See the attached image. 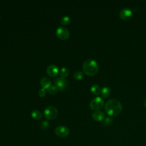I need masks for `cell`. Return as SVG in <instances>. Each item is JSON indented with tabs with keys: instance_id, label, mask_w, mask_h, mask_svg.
Listing matches in <instances>:
<instances>
[{
	"instance_id": "d6986e66",
	"label": "cell",
	"mask_w": 146,
	"mask_h": 146,
	"mask_svg": "<svg viewBox=\"0 0 146 146\" xmlns=\"http://www.w3.org/2000/svg\"><path fill=\"white\" fill-rule=\"evenodd\" d=\"M84 75V74L82 71H76L74 74V77L75 79H77V80H80L83 78Z\"/></svg>"
},
{
	"instance_id": "44dd1931",
	"label": "cell",
	"mask_w": 146,
	"mask_h": 146,
	"mask_svg": "<svg viewBox=\"0 0 146 146\" xmlns=\"http://www.w3.org/2000/svg\"><path fill=\"white\" fill-rule=\"evenodd\" d=\"M38 94L39 95V96H40L41 97H43L46 95V90L43 88H40L39 91H38Z\"/></svg>"
},
{
	"instance_id": "9a60e30c",
	"label": "cell",
	"mask_w": 146,
	"mask_h": 146,
	"mask_svg": "<svg viewBox=\"0 0 146 146\" xmlns=\"http://www.w3.org/2000/svg\"><path fill=\"white\" fill-rule=\"evenodd\" d=\"M69 73V71L68 70V68L66 67H61V68L59 70V74L60 75V77L62 78H66Z\"/></svg>"
},
{
	"instance_id": "2e32d148",
	"label": "cell",
	"mask_w": 146,
	"mask_h": 146,
	"mask_svg": "<svg viewBox=\"0 0 146 146\" xmlns=\"http://www.w3.org/2000/svg\"><path fill=\"white\" fill-rule=\"evenodd\" d=\"M58 87L55 85H51L48 88V92L52 95L56 94L58 92Z\"/></svg>"
},
{
	"instance_id": "e0dca14e",
	"label": "cell",
	"mask_w": 146,
	"mask_h": 146,
	"mask_svg": "<svg viewBox=\"0 0 146 146\" xmlns=\"http://www.w3.org/2000/svg\"><path fill=\"white\" fill-rule=\"evenodd\" d=\"M70 22V17L67 15L63 16L60 19V23L63 25H67Z\"/></svg>"
},
{
	"instance_id": "3957f363",
	"label": "cell",
	"mask_w": 146,
	"mask_h": 146,
	"mask_svg": "<svg viewBox=\"0 0 146 146\" xmlns=\"http://www.w3.org/2000/svg\"><path fill=\"white\" fill-rule=\"evenodd\" d=\"M57 108L52 106L47 107L44 110V116L48 120H51L55 119L58 115Z\"/></svg>"
},
{
	"instance_id": "5bb4252c",
	"label": "cell",
	"mask_w": 146,
	"mask_h": 146,
	"mask_svg": "<svg viewBox=\"0 0 146 146\" xmlns=\"http://www.w3.org/2000/svg\"><path fill=\"white\" fill-rule=\"evenodd\" d=\"M101 95L102 96L104 97V98H107L108 96H109L111 94V89L110 88H108V87H104L102 88V89L101 90Z\"/></svg>"
},
{
	"instance_id": "ac0fdd59",
	"label": "cell",
	"mask_w": 146,
	"mask_h": 146,
	"mask_svg": "<svg viewBox=\"0 0 146 146\" xmlns=\"http://www.w3.org/2000/svg\"><path fill=\"white\" fill-rule=\"evenodd\" d=\"M113 121V118L111 117H106L103 120V125L104 126H108Z\"/></svg>"
},
{
	"instance_id": "ba28073f",
	"label": "cell",
	"mask_w": 146,
	"mask_h": 146,
	"mask_svg": "<svg viewBox=\"0 0 146 146\" xmlns=\"http://www.w3.org/2000/svg\"><path fill=\"white\" fill-rule=\"evenodd\" d=\"M119 15L121 19L127 20L132 17V11L129 8L124 7L120 11Z\"/></svg>"
},
{
	"instance_id": "277c9868",
	"label": "cell",
	"mask_w": 146,
	"mask_h": 146,
	"mask_svg": "<svg viewBox=\"0 0 146 146\" xmlns=\"http://www.w3.org/2000/svg\"><path fill=\"white\" fill-rule=\"evenodd\" d=\"M104 103V100L101 97L96 96L91 100L90 107L92 110L98 111L103 107Z\"/></svg>"
},
{
	"instance_id": "8fae6325",
	"label": "cell",
	"mask_w": 146,
	"mask_h": 146,
	"mask_svg": "<svg viewBox=\"0 0 146 146\" xmlns=\"http://www.w3.org/2000/svg\"><path fill=\"white\" fill-rule=\"evenodd\" d=\"M40 84L42 87V88L46 89L48 88L49 87L51 86V80L50 78L44 76L40 80Z\"/></svg>"
},
{
	"instance_id": "6da1fadb",
	"label": "cell",
	"mask_w": 146,
	"mask_h": 146,
	"mask_svg": "<svg viewBox=\"0 0 146 146\" xmlns=\"http://www.w3.org/2000/svg\"><path fill=\"white\" fill-rule=\"evenodd\" d=\"M123 106L121 102L116 99L108 100L104 105V110L107 114L110 116H116L122 111Z\"/></svg>"
},
{
	"instance_id": "52a82bcc",
	"label": "cell",
	"mask_w": 146,
	"mask_h": 146,
	"mask_svg": "<svg viewBox=\"0 0 146 146\" xmlns=\"http://www.w3.org/2000/svg\"><path fill=\"white\" fill-rule=\"evenodd\" d=\"M56 34L57 36L61 39H67L70 36L68 30L64 26H60L58 27L56 30Z\"/></svg>"
},
{
	"instance_id": "7c38bea8",
	"label": "cell",
	"mask_w": 146,
	"mask_h": 146,
	"mask_svg": "<svg viewBox=\"0 0 146 146\" xmlns=\"http://www.w3.org/2000/svg\"><path fill=\"white\" fill-rule=\"evenodd\" d=\"M31 115L32 117L35 120H39L42 118V113L40 112V111L38 110H33L31 111Z\"/></svg>"
},
{
	"instance_id": "7a4b0ae2",
	"label": "cell",
	"mask_w": 146,
	"mask_h": 146,
	"mask_svg": "<svg viewBox=\"0 0 146 146\" xmlns=\"http://www.w3.org/2000/svg\"><path fill=\"white\" fill-rule=\"evenodd\" d=\"M99 70L98 62L93 59H88L85 60L83 64V70L88 75L96 74Z\"/></svg>"
},
{
	"instance_id": "4fadbf2b",
	"label": "cell",
	"mask_w": 146,
	"mask_h": 146,
	"mask_svg": "<svg viewBox=\"0 0 146 146\" xmlns=\"http://www.w3.org/2000/svg\"><path fill=\"white\" fill-rule=\"evenodd\" d=\"M90 90H91V91L92 92V93H93L94 95H99L101 92V90H100L99 86L96 84H92L91 86Z\"/></svg>"
},
{
	"instance_id": "8992f818",
	"label": "cell",
	"mask_w": 146,
	"mask_h": 146,
	"mask_svg": "<svg viewBox=\"0 0 146 146\" xmlns=\"http://www.w3.org/2000/svg\"><path fill=\"white\" fill-rule=\"evenodd\" d=\"M54 83L55 86H56L58 88L63 91L65 90L68 87V81L64 78L59 77L55 79L54 81Z\"/></svg>"
},
{
	"instance_id": "9c48e42d",
	"label": "cell",
	"mask_w": 146,
	"mask_h": 146,
	"mask_svg": "<svg viewBox=\"0 0 146 146\" xmlns=\"http://www.w3.org/2000/svg\"><path fill=\"white\" fill-rule=\"evenodd\" d=\"M47 74L51 77L56 76L59 73L58 67L55 64H50L47 68Z\"/></svg>"
},
{
	"instance_id": "7402d4cb",
	"label": "cell",
	"mask_w": 146,
	"mask_h": 146,
	"mask_svg": "<svg viewBox=\"0 0 146 146\" xmlns=\"http://www.w3.org/2000/svg\"><path fill=\"white\" fill-rule=\"evenodd\" d=\"M144 105H145V106L146 107V99H145V101H144Z\"/></svg>"
},
{
	"instance_id": "ffe728a7",
	"label": "cell",
	"mask_w": 146,
	"mask_h": 146,
	"mask_svg": "<svg viewBox=\"0 0 146 146\" xmlns=\"http://www.w3.org/2000/svg\"><path fill=\"white\" fill-rule=\"evenodd\" d=\"M50 123L47 120H43L40 124V127L42 129L46 130L49 127Z\"/></svg>"
},
{
	"instance_id": "30bf717a",
	"label": "cell",
	"mask_w": 146,
	"mask_h": 146,
	"mask_svg": "<svg viewBox=\"0 0 146 146\" xmlns=\"http://www.w3.org/2000/svg\"><path fill=\"white\" fill-rule=\"evenodd\" d=\"M92 117L94 120H95L96 121H100L104 119L105 115L103 111L98 110V111H95L92 113Z\"/></svg>"
},
{
	"instance_id": "5b68a950",
	"label": "cell",
	"mask_w": 146,
	"mask_h": 146,
	"mask_svg": "<svg viewBox=\"0 0 146 146\" xmlns=\"http://www.w3.org/2000/svg\"><path fill=\"white\" fill-rule=\"evenodd\" d=\"M55 133L56 136L63 138L68 136L70 133V130L67 127L63 125H59L55 128Z\"/></svg>"
}]
</instances>
